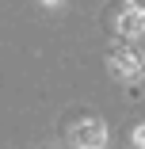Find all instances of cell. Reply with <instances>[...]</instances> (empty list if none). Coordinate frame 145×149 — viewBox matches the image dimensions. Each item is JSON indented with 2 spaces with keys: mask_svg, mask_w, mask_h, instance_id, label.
<instances>
[{
  "mask_svg": "<svg viewBox=\"0 0 145 149\" xmlns=\"http://www.w3.org/2000/svg\"><path fill=\"white\" fill-rule=\"evenodd\" d=\"M130 12H137V15H145V0H130Z\"/></svg>",
  "mask_w": 145,
  "mask_h": 149,
  "instance_id": "277c9868",
  "label": "cell"
},
{
  "mask_svg": "<svg viewBox=\"0 0 145 149\" xmlns=\"http://www.w3.org/2000/svg\"><path fill=\"white\" fill-rule=\"evenodd\" d=\"M111 61H114V69H119L122 77H130V80L145 77V57H141L137 50H130V46H122V50H114V54H111Z\"/></svg>",
  "mask_w": 145,
  "mask_h": 149,
  "instance_id": "6da1fadb",
  "label": "cell"
},
{
  "mask_svg": "<svg viewBox=\"0 0 145 149\" xmlns=\"http://www.w3.org/2000/svg\"><path fill=\"white\" fill-rule=\"evenodd\" d=\"M141 19H145V15H137V12H130V8H126V12H122V19H119V35H122V38H137V35L145 31Z\"/></svg>",
  "mask_w": 145,
  "mask_h": 149,
  "instance_id": "3957f363",
  "label": "cell"
},
{
  "mask_svg": "<svg viewBox=\"0 0 145 149\" xmlns=\"http://www.w3.org/2000/svg\"><path fill=\"white\" fill-rule=\"evenodd\" d=\"M76 145L80 149H103V141H107V130H103V123L99 118H88V123H80L76 126Z\"/></svg>",
  "mask_w": 145,
  "mask_h": 149,
  "instance_id": "7a4b0ae2",
  "label": "cell"
},
{
  "mask_svg": "<svg viewBox=\"0 0 145 149\" xmlns=\"http://www.w3.org/2000/svg\"><path fill=\"white\" fill-rule=\"evenodd\" d=\"M137 145H145V130H137Z\"/></svg>",
  "mask_w": 145,
  "mask_h": 149,
  "instance_id": "5b68a950",
  "label": "cell"
}]
</instances>
